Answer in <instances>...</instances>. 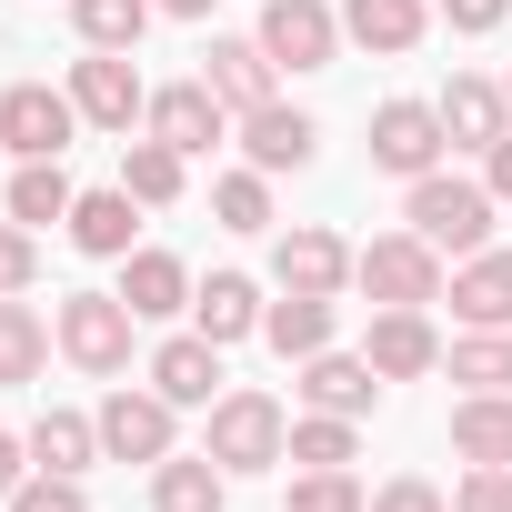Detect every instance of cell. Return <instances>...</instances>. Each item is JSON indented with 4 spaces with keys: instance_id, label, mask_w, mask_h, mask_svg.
Returning a JSON list of instances; mask_svg holds the SVG:
<instances>
[{
    "instance_id": "d4e9b609",
    "label": "cell",
    "mask_w": 512,
    "mask_h": 512,
    "mask_svg": "<svg viewBox=\"0 0 512 512\" xmlns=\"http://www.w3.org/2000/svg\"><path fill=\"white\" fill-rule=\"evenodd\" d=\"M191 332H211V342H241V332H262V292H251L241 272H211V282L191 292Z\"/></svg>"
},
{
    "instance_id": "f1b7e54d",
    "label": "cell",
    "mask_w": 512,
    "mask_h": 512,
    "mask_svg": "<svg viewBox=\"0 0 512 512\" xmlns=\"http://www.w3.org/2000/svg\"><path fill=\"white\" fill-rule=\"evenodd\" d=\"M71 201H81V191H71L61 161H21V181H11V221L41 231V221H71Z\"/></svg>"
},
{
    "instance_id": "2e32d148",
    "label": "cell",
    "mask_w": 512,
    "mask_h": 512,
    "mask_svg": "<svg viewBox=\"0 0 512 512\" xmlns=\"http://www.w3.org/2000/svg\"><path fill=\"white\" fill-rule=\"evenodd\" d=\"M272 71H282V61H272L262 41H211V51H201V81H211V91L231 101V121L272 101Z\"/></svg>"
},
{
    "instance_id": "b9f144b4",
    "label": "cell",
    "mask_w": 512,
    "mask_h": 512,
    "mask_svg": "<svg viewBox=\"0 0 512 512\" xmlns=\"http://www.w3.org/2000/svg\"><path fill=\"white\" fill-rule=\"evenodd\" d=\"M151 11H171V21H211V0H151Z\"/></svg>"
},
{
    "instance_id": "9a60e30c",
    "label": "cell",
    "mask_w": 512,
    "mask_h": 512,
    "mask_svg": "<svg viewBox=\"0 0 512 512\" xmlns=\"http://www.w3.org/2000/svg\"><path fill=\"white\" fill-rule=\"evenodd\" d=\"M372 392H382V372H372L362 352H312V362H302V402H312V412L362 422V412H372Z\"/></svg>"
},
{
    "instance_id": "6da1fadb",
    "label": "cell",
    "mask_w": 512,
    "mask_h": 512,
    "mask_svg": "<svg viewBox=\"0 0 512 512\" xmlns=\"http://www.w3.org/2000/svg\"><path fill=\"white\" fill-rule=\"evenodd\" d=\"M402 221H412L432 251L472 262V251H492V181H452V171H422V181H412V201H402Z\"/></svg>"
},
{
    "instance_id": "f35d334b",
    "label": "cell",
    "mask_w": 512,
    "mask_h": 512,
    "mask_svg": "<svg viewBox=\"0 0 512 512\" xmlns=\"http://www.w3.org/2000/svg\"><path fill=\"white\" fill-rule=\"evenodd\" d=\"M442 21H452V31H502L512 0H442Z\"/></svg>"
},
{
    "instance_id": "8d00e7d4",
    "label": "cell",
    "mask_w": 512,
    "mask_h": 512,
    "mask_svg": "<svg viewBox=\"0 0 512 512\" xmlns=\"http://www.w3.org/2000/svg\"><path fill=\"white\" fill-rule=\"evenodd\" d=\"M452 512H512V462H472V482H462Z\"/></svg>"
},
{
    "instance_id": "7bdbcfd3",
    "label": "cell",
    "mask_w": 512,
    "mask_h": 512,
    "mask_svg": "<svg viewBox=\"0 0 512 512\" xmlns=\"http://www.w3.org/2000/svg\"><path fill=\"white\" fill-rule=\"evenodd\" d=\"M502 101H512V71H502Z\"/></svg>"
},
{
    "instance_id": "d590c367",
    "label": "cell",
    "mask_w": 512,
    "mask_h": 512,
    "mask_svg": "<svg viewBox=\"0 0 512 512\" xmlns=\"http://www.w3.org/2000/svg\"><path fill=\"white\" fill-rule=\"evenodd\" d=\"M41 282V241H31V221H0V292H31Z\"/></svg>"
},
{
    "instance_id": "603a6c76",
    "label": "cell",
    "mask_w": 512,
    "mask_h": 512,
    "mask_svg": "<svg viewBox=\"0 0 512 512\" xmlns=\"http://www.w3.org/2000/svg\"><path fill=\"white\" fill-rule=\"evenodd\" d=\"M221 502H231V472H221L211 452H201V462H181V452L151 462V512H221Z\"/></svg>"
},
{
    "instance_id": "52a82bcc",
    "label": "cell",
    "mask_w": 512,
    "mask_h": 512,
    "mask_svg": "<svg viewBox=\"0 0 512 512\" xmlns=\"http://www.w3.org/2000/svg\"><path fill=\"white\" fill-rule=\"evenodd\" d=\"M262 41L282 71H332V51H342V11H322V0H262Z\"/></svg>"
},
{
    "instance_id": "5bb4252c",
    "label": "cell",
    "mask_w": 512,
    "mask_h": 512,
    "mask_svg": "<svg viewBox=\"0 0 512 512\" xmlns=\"http://www.w3.org/2000/svg\"><path fill=\"white\" fill-rule=\"evenodd\" d=\"M362 362H372L382 382H422V372L442 362V342H432V312H372V342H362Z\"/></svg>"
},
{
    "instance_id": "3957f363",
    "label": "cell",
    "mask_w": 512,
    "mask_h": 512,
    "mask_svg": "<svg viewBox=\"0 0 512 512\" xmlns=\"http://www.w3.org/2000/svg\"><path fill=\"white\" fill-rule=\"evenodd\" d=\"M221 472H272L282 452H292V422H282V402L272 392H221L211 402V442H201Z\"/></svg>"
},
{
    "instance_id": "836d02e7",
    "label": "cell",
    "mask_w": 512,
    "mask_h": 512,
    "mask_svg": "<svg viewBox=\"0 0 512 512\" xmlns=\"http://www.w3.org/2000/svg\"><path fill=\"white\" fill-rule=\"evenodd\" d=\"M282 512H372V502H362V482H352V472H302Z\"/></svg>"
},
{
    "instance_id": "ba28073f",
    "label": "cell",
    "mask_w": 512,
    "mask_h": 512,
    "mask_svg": "<svg viewBox=\"0 0 512 512\" xmlns=\"http://www.w3.org/2000/svg\"><path fill=\"white\" fill-rule=\"evenodd\" d=\"M141 131H151V141H171V151L191 161V151H211V141H231V101H221L211 81H171V91H151V111H141Z\"/></svg>"
},
{
    "instance_id": "60d3db41",
    "label": "cell",
    "mask_w": 512,
    "mask_h": 512,
    "mask_svg": "<svg viewBox=\"0 0 512 512\" xmlns=\"http://www.w3.org/2000/svg\"><path fill=\"white\" fill-rule=\"evenodd\" d=\"M482 181H492V201H512V131L482 151Z\"/></svg>"
},
{
    "instance_id": "30bf717a",
    "label": "cell",
    "mask_w": 512,
    "mask_h": 512,
    "mask_svg": "<svg viewBox=\"0 0 512 512\" xmlns=\"http://www.w3.org/2000/svg\"><path fill=\"white\" fill-rule=\"evenodd\" d=\"M171 412H181V402H161V392H131V382H121L91 422H101V452H111V462H171Z\"/></svg>"
},
{
    "instance_id": "4dcf8cb0",
    "label": "cell",
    "mask_w": 512,
    "mask_h": 512,
    "mask_svg": "<svg viewBox=\"0 0 512 512\" xmlns=\"http://www.w3.org/2000/svg\"><path fill=\"white\" fill-rule=\"evenodd\" d=\"M352 452H362V432H352L342 412H312V422H292V452H282V462H302V472H342Z\"/></svg>"
},
{
    "instance_id": "d6986e66",
    "label": "cell",
    "mask_w": 512,
    "mask_h": 512,
    "mask_svg": "<svg viewBox=\"0 0 512 512\" xmlns=\"http://www.w3.org/2000/svg\"><path fill=\"white\" fill-rule=\"evenodd\" d=\"M442 131H452V151H492V141L512 131L502 81H452V91H442Z\"/></svg>"
},
{
    "instance_id": "d6a6232c",
    "label": "cell",
    "mask_w": 512,
    "mask_h": 512,
    "mask_svg": "<svg viewBox=\"0 0 512 512\" xmlns=\"http://www.w3.org/2000/svg\"><path fill=\"white\" fill-rule=\"evenodd\" d=\"M211 211H221V231H272V171H231L211 191Z\"/></svg>"
},
{
    "instance_id": "e0dca14e",
    "label": "cell",
    "mask_w": 512,
    "mask_h": 512,
    "mask_svg": "<svg viewBox=\"0 0 512 512\" xmlns=\"http://www.w3.org/2000/svg\"><path fill=\"white\" fill-rule=\"evenodd\" d=\"M452 312L472 332H512V251H472L452 272Z\"/></svg>"
},
{
    "instance_id": "9c48e42d",
    "label": "cell",
    "mask_w": 512,
    "mask_h": 512,
    "mask_svg": "<svg viewBox=\"0 0 512 512\" xmlns=\"http://www.w3.org/2000/svg\"><path fill=\"white\" fill-rule=\"evenodd\" d=\"M71 101H81V121H91V131H131V121L151 111V91H141L131 51H91V61H71Z\"/></svg>"
},
{
    "instance_id": "4fadbf2b",
    "label": "cell",
    "mask_w": 512,
    "mask_h": 512,
    "mask_svg": "<svg viewBox=\"0 0 512 512\" xmlns=\"http://www.w3.org/2000/svg\"><path fill=\"white\" fill-rule=\"evenodd\" d=\"M231 131H241V151H251V171H302V161L322 151V131H312V111H292V101H262V111H241Z\"/></svg>"
},
{
    "instance_id": "83f0119b",
    "label": "cell",
    "mask_w": 512,
    "mask_h": 512,
    "mask_svg": "<svg viewBox=\"0 0 512 512\" xmlns=\"http://www.w3.org/2000/svg\"><path fill=\"white\" fill-rule=\"evenodd\" d=\"M121 191H131L141 211L181 201V151H171V141H151V131H141V141H121Z\"/></svg>"
},
{
    "instance_id": "ffe728a7",
    "label": "cell",
    "mask_w": 512,
    "mask_h": 512,
    "mask_svg": "<svg viewBox=\"0 0 512 512\" xmlns=\"http://www.w3.org/2000/svg\"><path fill=\"white\" fill-rule=\"evenodd\" d=\"M262 342H272L282 362H312V352H332V292H282V302L262 312Z\"/></svg>"
},
{
    "instance_id": "8fae6325",
    "label": "cell",
    "mask_w": 512,
    "mask_h": 512,
    "mask_svg": "<svg viewBox=\"0 0 512 512\" xmlns=\"http://www.w3.org/2000/svg\"><path fill=\"white\" fill-rule=\"evenodd\" d=\"M151 392L181 402V412H211V402H221V342H211V332H171V342L151 352Z\"/></svg>"
},
{
    "instance_id": "7a4b0ae2",
    "label": "cell",
    "mask_w": 512,
    "mask_h": 512,
    "mask_svg": "<svg viewBox=\"0 0 512 512\" xmlns=\"http://www.w3.org/2000/svg\"><path fill=\"white\" fill-rule=\"evenodd\" d=\"M352 282H362L382 312H422V302H442V251H432L422 231H382L372 251H352Z\"/></svg>"
},
{
    "instance_id": "1f68e13d",
    "label": "cell",
    "mask_w": 512,
    "mask_h": 512,
    "mask_svg": "<svg viewBox=\"0 0 512 512\" xmlns=\"http://www.w3.org/2000/svg\"><path fill=\"white\" fill-rule=\"evenodd\" d=\"M452 382L462 392H512V332H462L452 342Z\"/></svg>"
},
{
    "instance_id": "ac0fdd59",
    "label": "cell",
    "mask_w": 512,
    "mask_h": 512,
    "mask_svg": "<svg viewBox=\"0 0 512 512\" xmlns=\"http://www.w3.org/2000/svg\"><path fill=\"white\" fill-rule=\"evenodd\" d=\"M432 31V0H342V41H362V51H412Z\"/></svg>"
},
{
    "instance_id": "7402d4cb",
    "label": "cell",
    "mask_w": 512,
    "mask_h": 512,
    "mask_svg": "<svg viewBox=\"0 0 512 512\" xmlns=\"http://www.w3.org/2000/svg\"><path fill=\"white\" fill-rule=\"evenodd\" d=\"M121 302L141 322H171V312H191V272L171 262V251H131V262H121Z\"/></svg>"
},
{
    "instance_id": "4316f807",
    "label": "cell",
    "mask_w": 512,
    "mask_h": 512,
    "mask_svg": "<svg viewBox=\"0 0 512 512\" xmlns=\"http://www.w3.org/2000/svg\"><path fill=\"white\" fill-rule=\"evenodd\" d=\"M41 362H51L41 312H31L21 292H0V392H11V382H41Z\"/></svg>"
},
{
    "instance_id": "ab89813d",
    "label": "cell",
    "mask_w": 512,
    "mask_h": 512,
    "mask_svg": "<svg viewBox=\"0 0 512 512\" xmlns=\"http://www.w3.org/2000/svg\"><path fill=\"white\" fill-rule=\"evenodd\" d=\"M31 482V432H0V502Z\"/></svg>"
},
{
    "instance_id": "74e56055",
    "label": "cell",
    "mask_w": 512,
    "mask_h": 512,
    "mask_svg": "<svg viewBox=\"0 0 512 512\" xmlns=\"http://www.w3.org/2000/svg\"><path fill=\"white\" fill-rule=\"evenodd\" d=\"M372 512H452V502H442L432 482H382V492H372Z\"/></svg>"
},
{
    "instance_id": "484cf974",
    "label": "cell",
    "mask_w": 512,
    "mask_h": 512,
    "mask_svg": "<svg viewBox=\"0 0 512 512\" xmlns=\"http://www.w3.org/2000/svg\"><path fill=\"white\" fill-rule=\"evenodd\" d=\"M91 452H101L91 412H41L31 422V472H91Z\"/></svg>"
},
{
    "instance_id": "277c9868",
    "label": "cell",
    "mask_w": 512,
    "mask_h": 512,
    "mask_svg": "<svg viewBox=\"0 0 512 512\" xmlns=\"http://www.w3.org/2000/svg\"><path fill=\"white\" fill-rule=\"evenodd\" d=\"M131 322H141V312H131L121 292H71V302L51 312V342H61L81 372H121V362H131Z\"/></svg>"
},
{
    "instance_id": "8992f818",
    "label": "cell",
    "mask_w": 512,
    "mask_h": 512,
    "mask_svg": "<svg viewBox=\"0 0 512 512\" xmlns=\"http://www.w3.org/2000/svg\"><path fill=\"white\" fill-rule=\"evenodd\" d=\"M442 151H452L442 101H382V111H372V161H382V171L422 181V171H442Z\"/></svg>"
},
{
    "instance_id": "f546056e",
    "label": "cell",
    "mask_w": 512,
    "mask_h": 512,
    "mask_svg": "<svg viewBox=\"0 0 512 512\" xmlns=\"http://www.w3.org/2000/svg\"><path fill=\"white\" fill-rule=\"evenodd\" d=\"M71 31H81L91 51H131V41L151 31V0H71Z\"/></svg>"
},
{
    "instance_id": "44dd1931",
    "label": "cell",
    "mask_w": 512,
    "mask_h": 512,
    "mask_svg": "<svg viewBox=\"0 0 512 512\" xmlns=\"http://www.w3.org/2000/svg\"><path fill=\"white\" fill-rule=\"evenodd\" d=\"M131 211H141V201H131L121 181H111V191H81V201H71V241L91 251V262H131Z\"/></svg>"
},
{
    "instance_id": "e575fe53",
    "label": "cell",
    "mask_w": 512,
    "mask_h": 512,
    "mask_svg": "<svg viewBox=\"0 0 512 512\" xmlns=\"http://www.w3.org/2000/svg\"><path fill=\"white\" fill-rule=\"evenodd\" d=\"M11 512H91V492H81V472H31L11 492Z\"/></svg>"
},
{
    "instance_id": "cb8c5ba5",
    "label": "cell",
    "mask_w": 512,
    "mask_h": 512,
    "mask_svg": "<svg viewBox=\"0 0 512 512\" xmlns=\"http://www.w3.org/2000/svg\"><path fill=\"white\" fill-rule=\"evenodd\" d=\"M452 452L462 462H512V392H462L452 402Z\"/></svg>"
},
{
    "instance_id": "7c38bea8",
    "label": "cell",
    "mask_w": 512,
    "mask_h": 512,
    "mask_svg": "<svg viewBox=\"0 0 512 512\" xmlns=\"http://www.w3.org/2000/svg\"><path fill=\"white\" fill-rule=\"evenodd\" d=\"M272 272H282V292H342L352 282V241L322 231V221H292L272 241Z\"/></svg>"
},
{
    "instance_id": "5b68a950",
    "label": "cell",
    "mask_w": 512,
    "mask_h": 512,
    "mask_svg": "<svg viewBox=\"0 0 512 512\" xmlns=\"http://www.w3.org/2000/svg\"><path fill=\"white\" fill-rule=\"evenodd\" d=\"M81 131V101L51 91V81H11L0 91V151H21V161H61Z\"/></svg>"
}]
</instances>
